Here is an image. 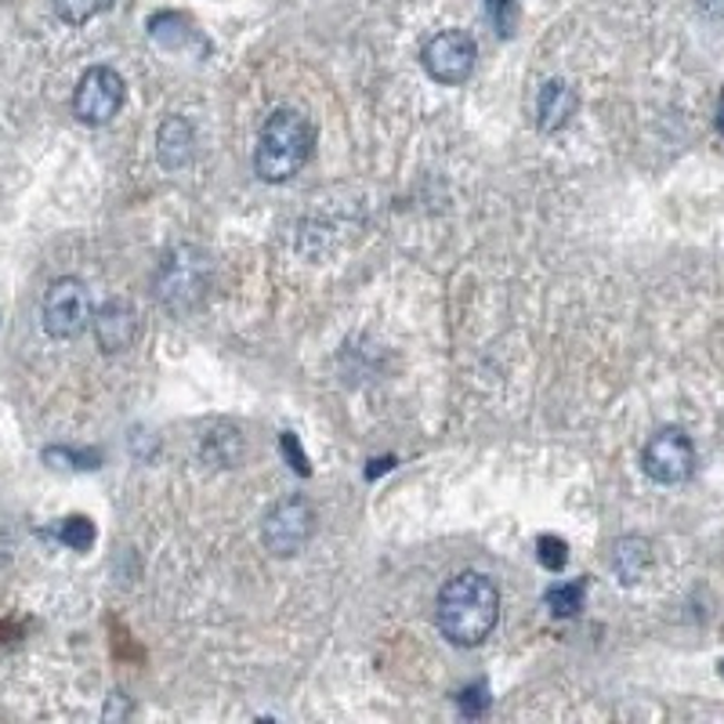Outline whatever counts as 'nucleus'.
I'll return each mask as SVG.
<instances>
[{
  "label": "nucleus",
  "mask_w": 724,
  "mask_h": 724,
  "mask_svg": "<svg viewBox=\"0 0 724 724\" xmlns=\"http://www.w3.org/2000/svg\"><path fill=\"white\" fill-rule=\"evenodd\" d=\"M500 620V591L482 572H460L439 594V631L460 649L482 645Z\"/></svg>",
  "instance_id": "f257e3e1"
},
{
  "label": "nucleus",
  "mask_w": 724,
  "mask_h": 724,
  "mask_svg": "<svg viewBox=\"0 0 724 724\" xmlns=\"http://www.w3.org/2000/svg\"><path fill=\"white\" fill-rule=\"evenodd\" d=\"M312 145H316V134L305 113L297 109H276L265 128H262V142H257L254 153V171L262 182L283 185L305 167L312 156Z\"/></svg>",
  "instance_id": "f03ea898"
},
{
  "label": "nucleus",
  "mask_w": 724,
  "mask_h": 724,
  "mask_svg": "<svg viewBox=\"0 0 724 724\" xmlns=\"http://www.w3.org/2000/svg\"><path fill=\"white\" fill-rule=\"evenodd\" d=\"M156 300L171 316H188L196 312L211 294V257L207 251L193 247V243H182L163 254V262L156 265V279H153Z\"/></svg>",
  "instance_id": "7ed1b4c3"
},
{
  "label": "nucleus",
  "mask_w": 724,
  "mask_h": 724,
  "mask_svg": "<svg viewBox=\"0 0 724 724\" xmlns=\"http://www.w3.org/2000/svg\"><path fill=\"white\" fill-rule=\"evenodd\" d=\"M312 532H316V511H312V503L300 497H286L279 503H272V511L265 514L262 540L268 554L294 558L308 548Z\"/></svg>",
  "instance_id": "20e7f679"
},
{
  "label": "nucleus",
  "mask_w": 724,
  "mask_h": 724,
  "mask_svg": "<svg viewBox=\"0 0 724 724\" xmlns=\"http://www.w3.org/2000/svg\"><path fill=\"white\" fill-rule=\"evenodd\" d=\"M94 319V308H91V294L88 286L73 279V276H62L48 286L44 294V330L54 340H73L80 337L91 326Z\"/></svg>",
  "instance_id": "39448f33"
},
{
  "label": "nucleus",
  "mask_w": 724,
  "mask_h": 724,
  "mask_svg": "<svg viewBox=\"0 0 724 724\" xmlns=\"http://www.w3.org/2000/svg\"><path fill=\"white\" fill-rule=\"evenodd\" d=\"M641 468L660 486H681L695 471V446L681 428H663L641 449Z\"/></svg>",
  "instance_id": "423d86ee"
},
{
  "label": "nucleus",
  "mask_w": 724,
  "mask_h": 724,
  "mask_svg": "<svg viewBox=\"0 0 724 724\" xmlns=\"http://www.w3.org/2000/svg\"><path fill=\"white\" fill-rule=\"evenodd\" d=\"M120 109H124V77L109 65H91V70L80 77L77 94H73V113L80 124L88 128H102L109 124Z\"/></svg>",
  "instance_id": "0eeeda50"
},
{
  "label": "nucleus",
  "mask_w": 724,
  "mask_h": 724,
  "mask_svg": "<svg viewBox=\"0 0 724 724\" xmlns=\"http://www.w3.org/2000/svg\"><path fill=\"white\" fill-rule=\"evenodd\" d=\"M475 59H478V48H475L471 33H463V30L435 33L425 44V54H420L428 77L439 80V84H449V88H457L471 77Z\"/></svg>",
  "instance_id": "6e6552de"
},
{
  "label": "nucleus",
  "mask_w": 724,
  "mask_h": 724,
  "mask_svg": "<svg viewBox=\"0 0 724 724\" xmlns=\"http://www.w3.org/2000/svg\"><path fill=\"white\" fill-rule=\"evenodd\" d=\"M91 330H94V340H99V348L105 355H120L134 348V340H139V312H134L131 300H105L102 308H94V319H91Z\"/></svg>",
  "instance_id": "1a4fd4ad"
},
{
  "label": "nucleus",
  "mask_w": 724,
  "mask_h": 724,
  "mask_svg": "<svg viewBox=\"0 0 724 724\" xmlns=\"http://www.w3.org/2000/svg\"><path fill=\"white\" fill-rule=\"evenodd\" d=\"M156 156L167 171H182L196 156V131L185 116H167L156 134Z\"/></svg>",
  "instance_id": "9d476101"
},
{
  "label": "nucleus",
  "mask_w": 724,
  "mask_h": 724,
  "mask_svg": "<svg viewBox=\"0 0 724 724\" xmlns=\"http://www.w3.org/2000/svg\"><path fill=\"white\" fill-rule=\"evenodd\" d=\"M577 113V91H572L565 80H548L540 88L537 99V124L540 131H562L569 124V116Z\"/></svg>",
  "instance_id": "9b49d317"
},
{
  "label": "nucleus",
  "mask_w": 724,
  "mask_h": 724,
  "mask_svg": "<svg viewBox=\"0 0 724 724\" xmlns=\"http://www.w3.org/2000/svg\"><path fill=\"white\" fill-rule=\"evenodd\" d=\"M652 565V548L649 540L641 537H623L616 548H612V569L623 583H638Z\"/></svg>",
  "instance_id": "f8f14e48"
},
{
  "label": "nucleus",
  "mask_w": 724,
  "mask_h": 724,
  "mask_svg": "<svg viewBox=\"0 0 724 724\" xmlns=\"http://www.w3.org/2000/svg\"><path fill=\"white\" fill-rule=\"evenodd\" d=\"M59 540L65 543V548H73V551H88L91 543H94V526L88 522V518H65V522L59 526Z\"/></svg>",
  "instance_id": "ddd939ff"
},
{
  "label": "nucleus",
  "mask_w": 724,
  "mask_h": 724,
  "mask_svg": "<svg viewBox=\"0 0 724 724\" xmlns=\"http://www.w3.org/2000/svg\"><path fill=\"white\" fill-rule=\"evenodd\" d=\"M580 601H583V583H565V587H554L548 594V605L554 616H577L580 612Z\"/></svg>",
  "instance_id": "4468645a"
},
{
  "label": "nucleus",
  "mask_w": 724,
  "mask_h": 724,
  "mask_svg": "<svg viewBox=\"0 0 724 724\" xmlns=\"http://www.w3.org/2000/svg\"><path fill=\"white\" fill-rule=\"evenodd\" d=\"M54 11H59L62 22L70 26H84L88 19H94V11L102 8V0H51Z\"/></svg>",
  "instance_id": "2eb2a0df"
},
{
  "label": "nucleus",
  "mask_w": 724,
  "mask_h": 724,
  "mask_svg": "<svg viewBox=\"0 0 724 724\" xmlns=\"http://www.w3.org/2000/svg\"><path fill=\"white\" fill-rule=\"evenodd\" d=\"M540 565L543 569H551V572H558V569H565V562H569V548H565V540H558V537H540Z\"/></svg>",
  "instance_id": "dca6fc26"
},
{
  "label": "nucleus",
  "mask_w": 724,
  "mask_h": 724,
  "mask_svg": "<svg viewBox=\"0 0 724 724\" xmlns=\"http://www.w3.org/2000/svg\"><path fill=\"white\" fill-rule=\"evenodd\" d=\"M489 16H493V22H497V33L508 37V33L514 30L518 11H514L511 0H489Z\"/></svg>",
  "instance_id": "f3484780"
},
{
  "label": "nucleus",
  "mask_w": 724,
  "mask_h": 724,
  "mask_svg": "<svg viewBox=\"0 0 724 724\" xmlns=\"http://www.w3.org/2000/svg\"><path fill=\"white\" fill-rule=\"evenodd\" d=\"M283 453H286V460H290V468H294V471L308 475L305 453H300V446H294V435H283Z\"/></svg>",
  "instance_id": "a211bd4d"
},
{
  "label": "nucleus",
  "mask_w": 724,
  "mask_h": 724,
  "mask_svg": "<svg viewBox=\"0 0 724 724\" xmlns=\"http://www.w3.org/2000/svg\"><path fill=\"white\" fill-rule=\"evenodd\" d=\"M463 714H482L486 710V689H475V692H463Z\"/></svg>",
  "instance_id": "6ab92c4d"
},
{
  "label": "nucleus",
  "mask_w": 724,
  "mask_h": 724,
  "mask_svg": "<svg viewBox=\"0 0 724 724\" xmlns=\"http://www.w3.org/2000/svg\"><path fill=\"white\" fill-rule=\"evenodd\" d=\"M700 8L710 19H724V0H700Z\"/></svg>",
  "instance_id": "aec40b11"
},
{
  "label": "nucleus",
  "mask_w": 724,
  "mask_h": 724,
  "mask_svg": "<svg viewBox=\"0 0 724 724\" xmlns=\"http://www.w3.org/2000/svg\"><path fill=\"white\" fill-rule=\"evenodd\" d=\"M721 677H724V660H721Z\"/></svg>",
  "instance_id": "412c9836"
}]
</instances>
